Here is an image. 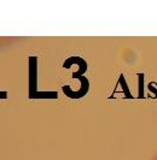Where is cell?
I'll list each match as a JSON object with an SVG mask.
<instances>
[{
  "label": "cell",
  "mask_w": 157,
  "mask_h": 160,
  "mask_svg": "<svg viewBox=\"0 0 157 160\" xmlns=\"http://www.w3.org/2000/svg\"><path fill=\"white\" fill-rule=\"evenodd\" d=\"M152 160H157V155H156V157H155V158H154Z\"/></svg>",
  "instance_id": "1"
}]
</instances>
